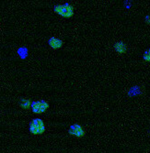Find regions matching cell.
I'll return each mask as SVG.
<instances>
[{"mask_svg":"<svg viewBox=\"0 0 150 153\" xmlns=\"http://www.w3.org/2000/svg\"><path fill=\"white\" fill-rule=\"evenodd\" d=\"M143 58L146 62H150V49H148L147 51H145V53L143 55Z\"/></svg>","mask_w":150,"mask_h":153,"instance_id":"8","label":"cell"},{"mask_svg":"<svg viewBox=\"0 0 150 153\" xmlns=\"http://www.w3.org/2000/svg\"><path fill=\"white\" fill-rule=\"evenodd\" d=\"M54 12L57 13L63 18L69 19L74 16V7L70 4H64V5H57L54 7Z\"/></svg>","mask_w":150,"mask_h":153,"instance_id":"1","label":"cell"},{"mask_svg":"<svg viewBox=\"0 0 150 153\" xmlns=\"http://www.w3.org/2000/svg\"><path fill=\"white\" fill-rule=\"evenodd\" d=\"M114 50L116 51V52H118L119 54H124L127 51V46L125 43L122 42V41H119V42H116L114 44Z\"/></svg>","mask_w":150,"mask_h":153,"instance_id":"6","label":"cell"},{"mask_svg":"<svg viewBox=\"0 0 150 153\" xmlns=\"http://www.w3.org/2000/svg\"><path fill=\"white\" fill-rule=\"evenodd\" d=\"M20 106L23 108H29L32 106V103L29 99H23L20 102Z\"/></svg>","mask_w":150,"mask_h":153,"instance_id":"7","label":"cell"},{"mask_svg":"<svg viewBox=\"0 0 150 153\" xmlns=\"http://www.w3.org/2000/svg\"><path fill=\"white\" fill-rule=\"evenodd\" d=\"M64 42L63 40L58 39V38H56V37H52L49 39V45L52 49L53 50H57V49H60L62 48Z\"/></svg>","mask_w":150,"mask_h":153,"instance_id":"5","label":"cell"},{"mask_svg":"<svg viewBox=\"0 0 150 153\" xmlns=\"http://www.w3.org/2000/svg\"><path fill=\"white\" fill-rule=\"evenodd\" d=\"M30 131L33 135H42L45 131V124L40 118H34L30 123Z\"/></svg>","mask_w":150,"mask_h":153,"instance_id":"2","label":"cell"},{"mask_svg":"<svg viewBox=\"0 0 150 153\" xmlns=\"http://www.w3.org/2000/svg\"><path fill=\"white\" fill-rule=\"evenodd\" d=\"M68 132H69V134L71 136L78 137V138L83 137L86 135V132H85L83 127L81 126V125H78V124H74V125H72V126H70Z\"/></svg>","mask_w":150,"mask_h":153,"instance_id":"4","label":"cell"},{"mask_svg":"<svg viewBox=\"0 0 150 153\" xmlns=\"http://www.w3.org/2000/svg\"><path fill=\"white\" fill-rule=\"evenodd\" d=\"M49 104L45 101H35L32 104V108L33 113L35 114H43L48 109Z\"/></svg>","mask_w":150,"mask_h":153,"instance_id":"3","label":"cell"}]
</instances>
